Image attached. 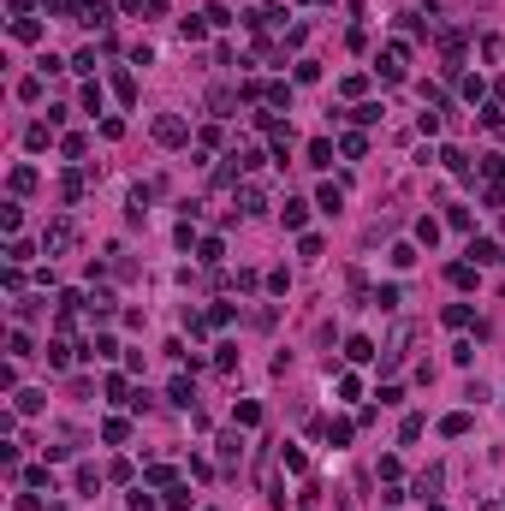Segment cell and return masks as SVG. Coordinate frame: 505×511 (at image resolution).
Returning a JSON list of instances; mask_svg holds the SVG:
<instances>
[{
    "label": "cell",
    "mask_w": 505,
    "mask_h": 511,
    "mask_svg": "<svg viewBox=\"0 0 505 511\" xmlns=\"http://www.w3.org/2000/svg\"><path fill=\"white\" fill-rule=\"evenodd\" d=\"M72 244H78V226H72V220H54V226L42 232V256H65Z\"/></svg>",
    "instance_id": "6da1fadb"
},
{
    "label": "cell",
    "mask_w": 505,
    "mask_h": 511,
    "mask_svg": "<svg viewBox=\"0 0 505 511\" xmlns=\"http://www.w3.org/2000/svg\"><path fill=\"white\" fill-rule=\"evenodd\" d=\"M184 137H191V125H184L179 113H161V119H155V143H166V149H179Z\"/></svg>",
    "instance_id": "7a4b0ae2"
},
{
    "label": "cell",
    "mask_w": 505,
    "mask_h": 511,
    "mask_svg": "<svg viewBox=\"0 0 505 511\" xmlns=\"http://www.w3.org/2000/svg\"><path fill=\"white\" fill-rule=\"evenodd\" d=\"M410 333H416V327H398V333L386 339V351H381V369H398V362H404V345H410Z\"/></svg>",
    "instance_id": "3957f363"
},
{
    "label": "cell",
    "mask_w": 505,
    "mask_h": 511,
    "mask_svg": "<svg viewBox=\"0 0 505 511\" xmlns=\"http://www.w3.org/2000/svg\"><path fill=\"white\" fill-rule=\"evenodd\" d=\"M107 18H113V12L101 6V0H83V6H78V24H95V30H107Z\"/></svg>",
    "instance_id": "277c9868"
},
{
    "label": "cell",
    "mask_w": 505,
    "mask_h": 511,
    "mask_svg": "<svg viewBox=\"0 0 505 511\" xmlns=\"http://www.w3.org/2000/svg\"><path fill=\"white\" fill-rule=\"evenodd\" d=\"M469 256H476V268H494V262H505L494 238H476V244H469Z\"/></svg>",
    "instance_id": "5b68a950"
},
{
    "label": "cell",
    "mask_w": 505,
    "mask_h": 511,
    "mask_svg": "<svg viewBox=\"0 0 505 511\" xmlns=\"http://www.w3.org/2000/svg\"><path fill=\"white\" fill-rule=\"evenodd\" d=\"M280 220H285V226H292V232H303V220H309V203H297V196H292V203H285V208H280Z\"/></svg>",
    "instance_id": "8992f818"
},
{
    "label": "cell",
    "mask_w": 505,
    "mask_h": 511,
    "mask_svg": "<svg viewBox=\"0 0 505 511\" xmlns=\"http://www.w3.org/2000/svg\"><path fill=\"white\" fill-rule=\"evenodd\" d=\"M267 203V196H262V185H238V214H256Z\"/></svg>",
    "instance_id": "52a82bcc"
},
{
    "label": "cell",
    "mask_w": 505,
    "mask_h": 511,
    "mask_svg": "<svg viewBox=\"0 0 505 511\" xmlns=\"http://www.w3.org/2000/svg\"><path fill=\"white\" fill-rule=\"evenodd\" d=\"M220 256H226L220 238H202V244H196V262H202V268H220Z\"/></svg>",
    "instance_id": "ba28073f"
},
{
    "label": "cell",
    "mask_w": 505,
    "mask_h": 511,
    "mask_svg": "<svg viewBox=\"0 0 505 511\" xmlns=\"http://www.w3.org/2000/svg\"><path fill=\"white\" fill-rule=\"evenodd\" d=\"M6 185H12V196L36 190V167H12V178H6Z\"/></svg>",
    "instance_id": "9c48e42d"
},
{
    "label": "cell",
    "mask_w": 505,
    "mask_h": 511,
    "mask_svg": "<svg viewBox=\"0 0 505 511\" xmlns=\"http://www.w3.org/2000/svg\"><path fill=\"white\" fill-rule=\"evenodd\" d=\"M345 357H351V362H368V357H381V351H375V339H363V333H357V339L345 345Z\"/></svg>",
    "instance_id": "30bf717a"
},
{
    "label": "cell",
    "mask_w": 505,
    "mask_h": 511,
    "mask_svg": "<svg viewBox=\"0 0 505 511\" xmlns=\"http://www.w3.org/2000/svg\"><path fill=\"white\" fill-rule=\"evenodd\" d=\"M446 279H452V286H476V262H452Z\"/></svg>",
    "instance_id": "8fae6325"
},
{
    "label": "cell",
    "mask_w": 505,
    "mask_h": 511,
    "mask_svg": "<svg viewBox=\"0 0 505 511\" xmlns=\"http://www.w3.org/2000/svg\"><path fill=\"white\" fill-rule=\"evenodd\" d=\"M125 434H131V428H125V416H113V422H101V440H107V446H125Z\"/></svg>",
    "instance_id": "7c38bea8"
},
{
    "label": "cell",
    "mask_w": 505,
    "mask_h": 511,
    "mask_svg": "<svg viewBox=\"0 0 505 511\" xmlns=\"http://www.w3.org/2000/svg\"><path fill=\"white\" fill-rule=\"evenodd\" d=\"M113 95H119V102L131 107V102H137V77H131V72H119V77H113Z\"/></svg>",
    "instance_id": "4fadbf2b"
},
{
    "label": "cell",
    "mask_w": 505,
    "mask_h": 511,
    "mask_svg": "<svg viewBox=\"0 0 505 511\" xmlns=\"http://www.w3.org/2000/svg\"><path fill=\"white\" fill-rule=\"evenodd\" d=\"M238 452H244V440H238V428H232V434H220V464H238Z\"/></svg>",
    "instance_id": "5bb4252c"
},
{
    "label": "cell",
    "mask_w": 505,
    "mask_h": 511,
    "mask_svg": "<svg viewBox=\"0 0 505 511\" xmlns=\"http://www.w3.org/2000/svg\"><path fill=\"white\" fill-rule=\"evenodd\" d=\"M440 434H452V440H458V434H469V410H452V416L440 422Z\"/></svg>",
    "instance_id": "9a60e30c"
},
{
    "label": "cell",
    "mask_w": 505,
    "mask_h": 511,
    "mask_svg": "<svg viewBox=\"0 0 505 511\" xmlns=\"http://www.w3.org/2000/svg\"><path fill=\"white\" fill-rule=\"evenodd\" d=\"M339 149H345V161H363V155H368V137H363V131H351Z\"/></svg>",
    "instance_id": "2e32d148"
},
{
    "label": "cell",
    "mask_w": 505,
    "mask_h": 511,
    "mask_svg": "<svg viewBox=\"0 0 505 511\" xmlns=\"http://www.w3.org/2000/svg\"><path fill=\"white\" fill-rule=\"evenodd\" d=\"M232 416H238V428H256V422H262V404H250V399H238V410H232Z\"/></svg>",
    "instance_id": "e0dca14e"
},
{
    "label": "cell",
    "mask_w": 505,
    "mask_h": 511,
    "mask_svg": "<svg viewBox=\"0 0 505 511\" xmlns=\"http://www.w3.org/2000/svg\"><path fill=\"white\" fill-rule=\"evenodd\" d=\"M101 488V470L95 464H78V493H95Z\"/></svg>",
    "instance_id": "ac0fdd59"
},
{
    "label": "cell",
    "mask_w": 505,
    "mask_h": 511,
    "mask_svg": "<svg viewBox=\"0 0 505 511\" xmlns=\"http://www.w3.org/2000/svg\"><path fill=\"white\" fill-rule=\"evenodd\" d=\"M48 362H54V369H72V345L54 339V345H48Z\"/></svg>",
    "instance_id": "d6986e66"
},
{
    "label": "cell",
    "mask_w": 505,
    "mask_h": 511,
    "mask_svg": "<svg viewBox=\"0 0 505 511\" xmlns=\"http://www.w3.org/2000/svg\"><path fill=\"white\" fill-rule=\"evenodd\" d=\"M113 351H119V345H113V339H107V333H95V339H90V345H83V357H113Z\"/></svg>",
    "instance_id": "ffe728a7"
},
{
    "label": "cell",
    "mask_w": 505,
    "mask_h": 511,
    "mask_svg": "<svg viewBox=\"0 0 505 511\" xmlns=\"http://www.w3.org/2000/svg\"><path fill=\"white\" fill-rule=\"evenodd\" d=\"M12 36H18V42H36L42 24H36V18H12Z\"/></svg>",
    "instance_id": "44dd1931"
},
{
    "label": "cell",
    "mask_w": 505,
    "mask_h": 511,
    "mask_svg": "<svg viewBox=\"0 0 505 511\" xmlns=\"http://www.w3.org/2000/svg\"><path fill=\"white\" fill-rule=\"evenodd\" d=\"M327 161H333V143L315 137V143H309V167H327Z\"/></svg>",
    "instance_id": "7402d4cb"
},
{
    "label": "cell",
    "mask_w": 505,
    "mask_h": 511,
    "mask_svg": "<svg viewBox=\"0 0 505 511\" xmlns=\"http://www.w3.org/2000/svg\"><path fill=\"white\" fill-rule=\"evenodd\" d=\"M30 256H36V250H30V244H24V238H12V244H6V262H12V268H24V262H30Z\"/></svg>",
    "instance_id": "603a6c76"
},
{
    "label": "cell",
    "mask_w": 505,
    "mask_h": 511,
    "mask_svg": "<svg viewBox=\"0 0 505 511\" xmlns=\"http://www.w3.org/2000/svg\"><path fill=\"white\" fill-rule=\"evenodd\" d=\"M60 196H65V203H78V196H83V173H65V178H60Z\"/></svg>",
    "instance_id": "cb8c5ba5"
},
{
    "label": "cell",
    "mask_w": 505,
    "mask_h": 511,
    "mask_svg": "<svg viewBox=\"0 0 505 511\" xmlns=\"http://www.w3.org/2000/svg\"><path fill=\"white\" fill-rule=\"evenodd\" d=\"M315 203H321L327 214H339V203H345V190H339V185H321V196H315Z\"/></svg>",
    "instance_id": "d4e9b609"
},
{
    "label": "cell",
    "mask_w": 505,
    "mask_h": 511,
    "mask_svg": "<svg viewBox=\"0 0 505 511\" xmlns=\"http://www.w3.org/2000/svg\"><path fill=\"white\" fill-rule=\"evenodd\" d=\"M440 321H446V327H469V303H446Z\"/></svg>",
    "instance_id": "484cf974"
},
{
    "label": "cell",
    "mask_w": 505,
    "mask_h": 511,
    "mask_svg": "<svg viewBox=\"0 0 505 511\" xmlns=\"http://www.w3.org/2000/svg\"><path fill=\"white\" fill-rule=\"evenodd\" d=\"M24 482H30V488H48V493H54V475H48V464H36V470H24Z\"/></svg>",
    "instance_id": "4316f807"
},
{
    "label": "cell",
    "mask_w": 505,
    "mask_h": 511,
    "mask_svg": "<svg viewBox=\"0 0 505 511\" xmlns=\"http://www.w3.org/2000/svg\"><path fill=\"white\" fill-rule=\"evenodd\" d=\"M166 505H173V511H191L196 493H191V488H173V493H166Z\"/></svg>",
    "instance_id": "83f0119b"
},
{
    "label": "cell",
    "mask_w": 505,
    "mask_h": 511,
    "mask_svg": "<svg viewBox=\"0 0 505 511\" xmlns=\"http://www.w3.org/2000/svg\"><path fill=\"white\" fill-rule=\"evenodd\" d=\"M202 30H208V18H184L179 36H184V42H202Z\"/></svg>",
    "instance_id": "f1b7e54d"
},
{
    "label": "cell",
    "mask_w": 505,
    "mask_h": 511,
    "mask_svg": "<svg viewBox=\"0 0 505 511\" xmlns=\"http://www.w3.org/2000/svg\"><path fill=\"white\" fill-rule=\"evenodd\" d=\"M48 131H54V125H30V131H24V143H30V149H48Z\"/></svg>",
    "instance_id": "f546056e"
},
{
    "label": "cell",
    "mask_w": 505,
    "mask_h": 511,
    "mask_svg": "<svg viewBox=\"0 0 505 511\" xmlns=\"http://www.w3.org/2000/svg\"><path fill=\"white\" fill-rule=\"evenodd\" d=\"M149 488H173V470H166V464H149Z\"/></svg>",
    "instance_id": "4dcf8cb0"
},
{
    "label": "cell",
    "mask_w": 505,
    "mask_h": 511,
    "mask_svg": "<svg viewBox=\"0 0 505 511\" xmlns=\"http://www.w3.org/2000/svg\"><path fill=\"white\" fill-rule=\"evenodd\" d=\"M351 119H357V125H375V119H381V102H363L357 113H351Z\"/></svg>",
    "instance_id": "1f68e13d"
},
{
    "label": "cell",
    "mask_w": 505,
    "mask_h": 511,
    "mask_svg": "<svg viewBox=\"0 0 505 511\" xmlns=\"http://www.w3.org/2000/svg\"><path fill=\"white\" fill-rule=\"evenodd\" d=\"M482 125L487 131H505V107H482Z\"/></svg>",
    "instance_id": "d6a6232c"
},
{
    "label": "cell",
    "mask_w": 505,
    "mask_h": 511,
    "mask_svg": "<svg viewBox=\"0 0 505 511\" xmlns=\"http://www.w3.org/2000/svg\"><path fill=\"white\" fill-rule=\"evenodd\" d=\"M440 161H446V167H452V173H469V155H464V149H446Z\"/></svg>",
    "instance_id": "836d02e7"
},
{
    "label": "cell",
    "mask_w": 505,
    "mask_h": 511,
    "mask_svg": "<svg viewBox=\"0 0 505 511\" xmlns=\"http://www.w3.org/2000/svg\"><path fill=\"white\" fill-rule=\"evenodd\" d=\"M119 12H149V0H119Z\"/></svg>",
    "instance_id": "e575fe53"
},
{
    "label": "cell",
    "mask_w": 505,
    "mask_h": 511,
    "mask_svg": "<svg viewBox=\"0 0 505 511\" xmlns=\"http://www.w3.org/2000/svg\"><path fill=\"white\" fill-rule=\"evenodd\" d=\"M499 102H505V84H499Z\"/></svg>",
    "instance_id": "d590c367"
}]
</instances>
